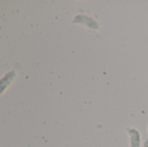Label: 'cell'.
<instances>
[{
	"label": "cell",
	"instance_id": "cell-1",
	"mask_svg": "<svg viewBox=\"0 0 148 147\" xmlns=\"http://www.w3.org/2000/svg\"><path fill=\"white\" fill-rule=\"evenodd\" d=\"M130 137V147H140V135L135 129L128 130Z\"/></svg>",
	"mask_w": 148,
	"mask_h": 147
},
{
	"label": "cell",
	"instance_id": "cell-2",
	"mask_svg": "<svg viewBox=\"0 0 148 147\" xmlns=\"http://www.w3.org/2000/svg\"><path fill=\"white\" fill-rule=\"evenodd\" d=\"M144 147H148V140H147V141L144 143Z\"/></svg>",
	"mask_w": 148,
	"mask_h": 147
}]
</instances>
